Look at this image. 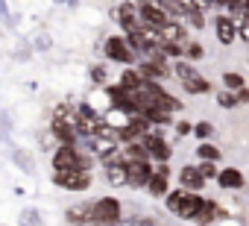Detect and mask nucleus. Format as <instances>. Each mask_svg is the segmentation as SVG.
<instances>
[{"label":"nucleus","instance_id":"1","mask_svg":"<svg viewBox=\"0 0 249 226\" xmlns=\"http://www.w3.org/2000/svg\"><path fill=\"white\" fill-rule=\"evenodd\" d=\"M114 15V21L120 24V30L123 33H138L141 27H144V12H141V0H123V3L111 12Z\"/></svg>","mask_w":249,"mask_h":226},{"label":"nucleus","instance_id":"2","mask_svg":"<svg viewBox=\"0 0 249 226\" xmlns=\"http://www.w3.org/2000/svg\"><path fill=\"white\" fill-rule=\"evenodd\" d=\"M103 53H106L108 62H120V65H135L138 62V53L132 50L126 36H108L106 44H103Z\"/></svg>","mask_w":249,"mask_h":226},{"label":"nucleus","instance_id":"3","mask_svg":"<svg viewBox=\"0 0 249 226\" xmlns=\"http://www.w3.org/2000/svg\"><path fill=\"white\" fill-rule=\"evenodd\" d=\"M91 214H94V226H114L117 220H123L120 217L123 206H120L117 197H100V200H94Z\"/></svg>","mask_w":249,"mask_h":226},{"label":"nucleus","instance_id":"4","mask_svg":"<svg viewBox=\"0 0 249 226\" xmlns=\"http://www.w3.org/2000/svg\"><path fill=\"white\" fill-rule=\"evenodd\" d=\"M53 182L65 191H85L91 185V170H79V168H65V170H53Z\"/></svg>","mask_w":249,"mask_h":226},{"label":"nucleus","instance_id":"5","mask_svg":"<svg viewBox=\"0 0 249 226\" xmlns=\"http://www.w3.org/2000/svg\"><path fill=\"white\" fill-rule=\"evenodd\" d=\"M126 168H129V188H147L153 173H156L150 159L147 162H126Z\"/></svg>","mask_w":249,"mask_h":226},{"label":"nucleus","instance_id":"6","mask_svg":"<svg viewBox=\"0 0 249 226\" xmlns=\"http://www.w3.org/2000/svg\"><path fill=\"white\" fill-rule=\"evenodd\" d=\"M214 33H217V41L223 47H229V44H234V38H240V30H237V24L229 15H217L214 18Z\"/></svg>","mask_w":249,"mask_h":226},{"label":"nucleus","instance_id":"7","mask_svg":"<svg viewBox=\"0 0 249 226\" xmlns=\"http://www.w3.org/2000/svg\"><path fill=\"white\" fill-rule=\"evenodd\" d=\"M144 144H147V150H150V159H156V162H170L173 147L164 141L161 132H150V135H144Z\"/></svg>","mask_w":249,"mask_h":226},{"label":"nucleus","instance_id":"8","mask_svg":"<svg viewBox=\"0 0 249 226\" xmlns=\"http://www.w3.org/2000/svg\"><path fill=\"white\" fill-rule=\"evenodd\" d=\"M141 12H144V24H150V27H164L167 21H173L170 12L159 3V0H144V3H141Z\"/></svg>","mask_w":249,"mask_h":226},{"label":"nucleus","instance_id":"9","mask_svg":"<svg viewBox=\"0 0 249 226\" xmlns=\"http://www.w3.org/2000/svg\"><path fill=\"white\" fill-rule=\"evenodd\" d=\"M147 191H150L153 197H164V194H170V165H167V162H159V168H156V173H153Z\"/></svg>","mask_w":249,"mask_h":226},{"label":"nucleus","instance_id":"10","mask_svg":"<svg viewBox=\"0 0 249 226\" xmlns=\"http://www.w3.org/2000/svg\"><path fill=\"white\" fill-rule=\"evenodd\" d=\"M91 208H94V203H76V206H71V208L65 211V220H68L71 226H94Z\"/></svg>","mask_w":249,"mask_h":226},{"label":"nucleus","instance_id":"11","mask_svg":"<svg viewBox=\"0 0 249 226\" xmlns=\"http://www.w3.org/2000/svg\"><path fill=\"white\" fill-rule=\"evenodd\" d=\"M103 176L111 188H123V185H129V168L126 162H114V165H106L103 168Z\"/></svg>","mask_w":249,"mask_h":226},{"label":"nucleus","instance_id":"12","mask_svg":"<svg viewBox=\"0 0 249 226\" xmlns=\"http://www.w3.org/2000/svg\"><path fill=\"white\" fill-rule=\"evenodd\" d=\"M205 182H208V179L199 173V168H196V165H185V168L179 170V185H182L185 191H199Z\"/></svg>","mask_w":249,"mask_h":226},{"label":"nucleus","instance_id":"13","mask_svg":"<svg viewBox=\"0 0 249 226\" xmlns=\"http://www.w3.org/2000/svg\"><path fill=\"white\" fill-rule=\"evenodd\" d=\"M161 36H164V44H188V41H191L182 21H167V24L161 27Z\"/></svg>","mask_w":249,"mask_h":226},{"label":"nucleus","instance_id":"14","mask_svg":"<svg viewBox=\"0 0 249 226\" xmlns=\"http://www.w3.org/2000/svg\"><path fill=\"white\" fill-rule=\"evenodd\" d=\"M217 182H220V188H226V191H237V188H243V173H240L237 168H223L220 176H217Z\"/></svg>","mask_w":249,"mask_h":226},{"label":"nucleus","instance_id":"15","mask_svg":"<svg viewBox=\"0 0 249 226\" xmlns=\"http://www.w3.org/2000/svg\"><path fill=\"white\" fill-rule=\"evenodd\" d=\"M202 203H205V200H202L196 191H188V197H185V203H182V208H179V217H182V220H194V217L199 214Z\"/></svg>","mask_w":249,"mask_h":226},{"label":"nucleus","instance_id":"16","mask_svg":"<svg viewBox=\"0 0 249 226\" xmlns=\"http://www.w3.org/2000/svg\"><path fill=\"white\" fill-rule=\"evenodd\" d=\"M138 71H141V76L150 79V82H161V79H167V74H164L156 62H150V59H138Z\"/></svg>","mask_w":249,"mask_h":226},{"label":"nucleus","instance_id":"17","mask_svg":"<svg viewBox=\"0 0 249 226\" xmlns=\"http://www.w3.org/2000/svg\"><path fill=\"white\" fill-rule=\"evenodd\" d=\"M182 88H185L188 94H208V91H211V82H208L202 74H194V76L182 79Z\"/></svg>","mask_w":249,"mask_h":226},{"label":"nucleus","instance_id":"18","mask_svg":"<svg viewBox=\"0 0 249 226\" xmlns=\"http://www.w3.org/2000/svg\"><path fill=\"white\" fill-rule=\"evenodd\" d=\"M217 214H220V208H217V203H211V200H205V203H202V208H199V214L194 217V223H196V226H208V223H211V220H214Z\"/></svg>","mask_w":249,"mask_h":226},{"label":"nucleus","instance_id":"19","mask_svg":"<svg viewBox=\"0 0 249 226\" xmlns=\"http://www.w3.org/2000/svg\"><path fill=\"white\" fill-rule=\"evenodd\" d=\"M12 162H15L24 173H36V159H33L27 150H15V147H12Z\"/></svg>","mask_w":249,"mask_h":226},{"label":"nucleus","instance_id":"20","mask_svg":"<svg viewBox=\"0 0 249 226\" xmlns=\"http://www.w3.org/2000/svg\"><path fill=\"white\" fill-rule=\"evenodd\" d=\"M223 85H226L229 91H240V88H246V79H243V74H237V71H226V74H223Z\"/></svg>","mask_w":249,"mask_h":226},{"label":"nucleus","instance_id":"21","mask_svg":"<svg viewBox=\"0 0 249 226\" xmlns=\"http://www.w3.org/2000/svg\"><path fill=\"white\" fill-rule=\"evenodd\" d=\"M185 197H188V191H185V188H179V191H170V194H167V208H170L173 214H179V208H182Z\"/></svg>","mask_w":249,"mask_h":226},{"label":"nucleus","instance_id":"22","mask_svg":"<svg viewBox=\"0 0 249 226\" xmlns=\"http://www.w3.org/2000/svg\"><path fill=\"white\" fill-rule=\"evenodd\" d=\"M196 156H199V159H208V162H220V150H217L214 144H208V141H202V144L196 147Z\"/></svg>","mask_w":249,"mask_h":226},{"label":"nucleus","instance_id":"23","mask_svg":"<svg viewBox=\"0 0 249 226\" xmlns=\"http://www.w3.org/2000/svg\"><path fill=\"white\" fill-rule=\"evenodd\" d=\"M185 56H188L191 62H199V59L205 56V47H202L199 41H188V44H185Z\"/></svg>","mask_w":249,"mask_h":226},{"label":"nucleus","instance_id":"24","mask_svg":"<svg viewBox=\"0 0 249 226\" xmlns=\"http://www.w3.org/2000/svg\"><path fill=\"white\" fill-rule=\"evenodd\" d=\"M217 106H220V109H234V106H237V94L229 91V88L220 91V94H217Z\"/></svg>","mask_w":249,"mask_h":226},{"label":"nucleus","instance_id":"25","mask_svg":"<svg viewBox=\"0 0 249 226\" xmlns=\"http://www.w3.org/2000/svg\"><path fill=\"white\" fill-rule=\"evenodd\" d=\"M21 226H41L38 208H24V211H21Z\"/></svg>","mask_w":249,"mask_h":226},{"label":"nucleus","instance_id":"26","mask_svg":"<svg viewBox=\"0 0 249 226\" xmlns=\"http://www.w3.org/2000/svg\"><path fill=\"white\" fill-rule=\"evenodd\" d=\"M199 168V173L205 176V179H217L220 176V170H217V162H208V159H202V165H196Z\"/></svg>","mask_w":249,"mask_h":226},{"label":"nucleus","instance_id":"27","mask_svg":"<svg viewBox=\"0 0 249 226\" xmlns=\"http://www.w3.org/2000/svg\"><path fill=\"white\" fill-rule=\"evenodd\" d=\"M211 132H214V127H211L208 121H199V124L194 127V135H196V138H202V141H208V138H211Z\"/></svg>","mask_w":249,"mask_h":226},{"label":"nucleus","instance_id":"28","mask_svg":"<svg viewBox=\"0 0 249 226\" xmlns=\"http://www.w3.org/2000/svg\"><path fill=\"white\" fill-rule=\"evenodd\" d=\"M88 76H91V82H94V85H103V82H106V68H103V65H91Z\"/></svg>","mask_w":249,"mask_h":226},{"label":"nucleus","instance_id":"29","mask_svg":"<svg viewBox=\"0 0 249 226\" xmlns=\"http://www.w3.org/2000/svg\"><path fill=\"white\" fill-rule=\"evenodd\" d=\"M161 106L170 109V112H182V100H176V97L167 94V91H164V97H161Z\"/></svg>","mask_w":249,"mask_h":226},{"label":"nucleus","instance_id":"30","mask_svg":"<svg viewBox=\"0 0 249 226\" xmlns=\"http://www.w3.org/2000/svg\"><path fill=\"white\" fill-rule=\"evenodd\" d=\"M176 132H179V135H191V132H194V124H188V121H179V124H176Z\"/></svg>","mask_w":249,"mask_h":226},{"label":"nucleus","instance_id":"31","mask_svg":"<svg viewBox=\"0 0 249 226\" xmlns=\"http://www.w3.org/2000/svg\"><path fill=\"white\" fill-rule=\"evenodd\" d=\"M234 94H237V106H249V88H240Z\"/></svg>","mask_w":249,"mask_h":226},{"label":"nucleus","instance_id":"32","mask_svg":"<svg viewBox=\"0 0 249 226\" xmlns=\"http://www.w3.org/2000/svg\"><path fill=\"white\" fill-rule=\"evenodd\" d=\"M237 30H240V41H246V44H249V21H243Z\"/></svg>","mask_w":249,"mask_h":226},{"label":"nucleus","instance_id":"33","mask_svg":"<svg viewBox=\"0 0 249 226\" xmlns=\"http://www.w3.org/2000/svg\"><path fill=\"white\" fill-rule=\"evenodd\" d=\"M114 226H138V220H126V217H123V220H117Z\"/></svg>","mask_w":249,"mask_h":226},{"label":"nucleus","instance_id":"34","mask_svg":"<svg viewBox=\"0 0 249 226\" xmlns=\"http://www.w3.org/2000/svg\"><path fill=\"white\" fill-rule=\"evenodd\" d=\"M141 3H144V0H141Z\"/></svg>","mask_w":249,"mask_h":226}]
</instances>
